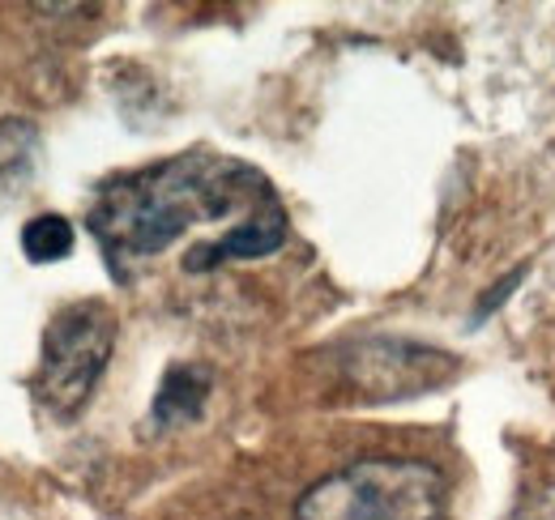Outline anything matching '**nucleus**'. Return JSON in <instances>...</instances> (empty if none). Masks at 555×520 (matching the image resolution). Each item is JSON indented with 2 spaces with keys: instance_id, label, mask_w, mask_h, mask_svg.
Returning <instances> with one entry per match:
<instances>
[{
  "instance_id": "f257e3e1",
  "label": "nucleus",
  "mask_w": 555,
  "mask_h": 520,
  "mask_svg": "<svg viewBox=\"0 0 555 520\" xmlns=\"http://www.w3.org/2000/svg\"><path fill=\"white\" fill-rule=\"evenodd\" d=\"M86 222L120 282L189 235L184 273L270 257L286 244V209L274 184L257 167L214 150H189L107 180Z\"/></svg>"
},
{
  "instance_id": "f03ea898",
  "label": "nucleus",
  "mask_w": 555,
  "mask_h": 520,
  "mask_svg": "<svg viewBox=\"0 0 555 520\" xmlns=\"http://www.w3.org/2000/svg\"><path fill=\"white\" fill-rule=\"evenodd\" d=\"M444 473L418 456H363L312 482L295 520H444Z\"/></svg>"
},
{
  "instance_id": "7ed1b4c3",
  "label": "nucleus",
  "mask_w": 555,
  "mask_h": 520,
  "mask_svg": "<svg viewBox=\"0 0 555 520\" xmlns=\"http://www.w3.org/2000/svg\"><path fill=\"white\" fill-rule=\"evenodd\" d=\"M112 346H116V312L103 299H81L61 308L43 333L39 372L30 380L35 396L52 414L73 418L90 401L99 376L107 372Z\"/></svg>"
},
{
  "instance_id": "20e7f679",
  "label": "nucleus",
  "mask_w": 555,
  "mask_h": 520,
  "mask_svg": "<svg viewBox=\"0 0 555 520\" xmlns=\"http://www.w3.org/2000/svg\"><path fill=\"white\" fill-rule=\"evenodd\" d=\"M453 372H457V363L444 350H431L418 341H398V337H367L347 359L350 385L376 396V401L440 389L444 380H453Z\"/></svg>"
},
{
  "instance_id": "39448f33",
  "label": "nucleus",
  "mask_w": 555,
  "mask_h": 520,
  "mask_svg": "<svg viewBox=\"0 0 555 520\" xmlns=\"http://www.w3.org/2000/svg\"><path fill=\"white\" fill-rule=\"evenodd\" d=\"M209 392H214V367L206 363H176L167 367L163 385L154 392V405H150V418L158 431H176V427H189L202 418Z\"/></svg>"
},
{
  "instance_id": "423d86ee",
  "label": "nucleus",
  "mask_w": 555,
  "mask_h": 520,
  "mask_svg": "<svg viewBox=\"0 0 555 520\" xmlns=\"http://www.w3.org/2000/svg\"><path fill=\"white\" fill-rule=\"evenodd\" d=\"M39 129L22 116L0 120V209L22 200L39 171Z\"/></svg>"
},
{
  "instance_id": "0eeeda50",
  "label": "nucleus",
  "mask_w": 555,
  "mask_h": 520,
  "mask_svg": "<svg viewBox=\"0 0 555 520\" xmlns=\"http://www.w3.org/2000/svg\"><path fill=\"white\" fill-rule=\"evenodd\" d=\"M73 222L61 213H39L22 226V252L35 260V264H52V260H65L73 252Z\"/></svg>"
},
{
  "instance_id": "6e6552de",
  "label": "nucleus",
  "mask_w": 555,
  "mask_h": 520,
  "mask_svg": "<svg viewBox=\"0 0 555 520\" xmlns=\"http://www.w3.org/2000/svg\"><path fill=\"white\" fill-rule=\"evenodd\" d=\"M508 520H555V482L539 486V491H530V495L513 508V517Z\"/></svg>"
},
{
  "instance_id": "1a4fd4ad",
  "label": "nucleus",
  "mask_w": 555,
  "mask_h": 520,
  "mask_svg": "<svg viewBox=\"0 0 555 520\" xmlns=\"http://www.w3.org/2000/svg\"><path fill=\"white\" fill-rule=\"evenodd\" d=\"M521 277H526V269H513L504 282H495V286H491V295H487L483 303H479V321H483V316L491 312V308H495V303H504V299H508V290H513Z\"/></svg>"
}]
</instances>
